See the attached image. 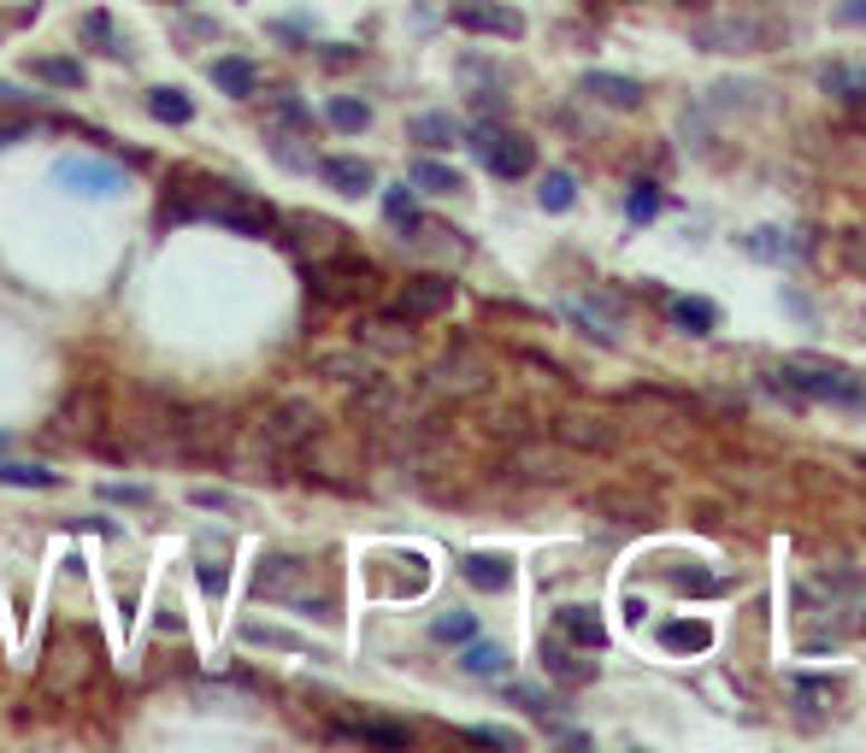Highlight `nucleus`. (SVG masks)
Instances as JSON below:
<instances>
[{
	"label": "nucleus",
	"mask_w": 866,
	"mask_h": 753,
	"mask_svg": "<svg viewBox=\"0 0 866 753\" xmlns=\"http://www.w3.org/2000/svg\"><path fill=\"white\" fill-rule=\"evenodd\" d=\"M460 571H466L471 589H484V595H502L507 583H513V565H507L502 554H466Z\"/></svg>",
	"instance_id": "nucleus-17"
},
{
	"label": "nucleus",
	"mask_w": 866,
	"mask_h": 753,
	"mask_svg": "<svg viewBox=\"0 0 866 753\" xmlns=\"http://www.w3.org/2000/svg\"><path fill=\"white\" fill-rule=\"evenodd\" d=\"M100 418H107V401H100V389H71L66 401L53 412V430L71 436V442H95Z\"/></svg>",
	"instance_id": "nucleus-10"
},
{
	"label": "nucleus",
	"mask_w": 866,
	"mask_h": 753,
	"mask_svg": "<svg viewBox=\"0 0 866 753\" xmlns=\"http://www.w3.org/2000/svg\"><path fill=\"white\" fill-rule=\"evenodd\" d=\"M471 154H478L495 177H531V165H536V148L519 136V130H502V124H478L471 130Z\"/></svg>",
	"instance_id": "nucleus-5"
},
{
	"label": "nucleus",
	"mask_w": 866,
	"mask_h": 753,
	"mask_svg": "<svg viewBox=\"0 0 866 753\" xmlns=\"http://www.w3.org/2000/svg\"><path fill=\"white\" fill-rule=\"evenodd\" d=\"M466 742H484V747H519V736L513 730H489V724H471Z\"/></svg>",
	"instance_id": "nucleus-41"
},
{
	"label": "nucleus",
	"mask_w": 866,
	"mask_h": 753,
	"mask_svg": "<svg viewBox=\"0 0 866 753\" xmlns=\"http://www.w3.org/2000/svg\"><path fill=\"white\" fill-rule=\"evenodd\" d=\"M672 589H695V595H713L719 577H701V571H672Z\"/></svg>",
	"instance_id": "nucleus-43"
},
{
	"label": "nucleus",
	"mask_w": 866,
	"mask_h": 753,
	"mask_svg": "<svg viewBox=\"0 0 866 753\" xmlns=\"http://www.w3.org/2000/svg\"><path fill=\"white\" fill-rule=\"evenodd\" d=\"M660 647H672V654H708V647H713V624L666 618V624H660Z\"/></svg>",
	"instance_id": "nucleus-15"
},
{
	"label": "nucleus",
	"mask_w": 866,
	"mask_h": 753,
	"mask_svg": "<svg viewBox=\"0 0 866 753\" xmlns=\"http://www.w3.org/2000/svg\"><path fill=\"white\" fill-rule=\"evenodd\" d=\"M772 376H784V383L796 394H808V401L866 412V371H843V365H825V360H784Z\"/></svg>",
	"instance_id": "nucleus-1"
},
{
	"label": "nucleus",
	"mask_w": 866,
	"mask_h": 753,
	"mask_svg": "<svg viewBox=\"0 0 866 753\" xmlns=\"http://www.w3.org/2000/svg\"><path fill=\"white\" fill-rule=\"evenodd\" d=\"M543 206H548V213H566V206H572V177H566V172H548V183H543Z\"/></svg>",
	"instance_id": "nucleus-39"
},
{
	"label": "nucleus",
	"mask_w": 866,
	"mask_h": 753,
	"mask_svg": "<svg viewBox=\"0 0 866 753\" xmlns=\"http://www.w3.org/2000/svg\"><path fill=\"white\" fill-rule=\"evenodd\" d=\"M825 89L831 95H843V100H866V71H825Z\"/></svg>",
	"instance_id": "nucleus-35"
},
{
	"label": "nucleus",
	"mask_w": 866,
	"mask_h": 753,
	"mask_svg": "<svg viewBox=\"0 0 866 753\" xmlns=\"http://www.w3.org/2000/svg\"><path fill=\"white\" fill-rule=\"evenodd\" d=\"M561 636H566V642H577V647H590V654H595V647L607 642L602 618H595L590 606H566V613H561Z\"/></svg>",
	"instance_id": "nucleus-20"
},
{
	"label": "nucleus",
	"mask_w": 866,
	"mask_h": 753,
	"mask_svg": "<svg viewBox=\"0 0 866 753\" xmlns=\"http://www.w3.org/2000/svg\"><path fill=\"white\" fill-rule=\"evenodd\" d=\"M25 100H30L25 89H12V82H0V107H25Z\"/></svg>",
	"instance_id": "nucleus-48"
},
{
	"label": "nucleus",
	"mask_w": 866,
	"mask_h": 753,
	"mask_svg": "<svg viewBox=\"0 0 866 753\" xmlns=\"http://www.w3.org/2000/svg\"><path fill=\"white\" fill-rule=\"evenodd\" d=\"M412 188H425V195H454L460 188V172L442 159H412Z\"/></svg>",
	"instance_id": "nucleus-23"
},
{
	"label": "nucleus",
	"mask_w": 866,
	"mask_h": 753,
	"mask_svg": "<svg viewBox=\"0 0 866 753\" xmlns=\"http://www.w3.org/2000/svg\"><path fill=\"white\" fill-rule=\"evenodd\" d=\"M543 659H548V672L561 677V683H590V677H595V665H577V659L566 654L561 642H554V647H543Z\"/></svg>",
	"instance_id": "nucleus-32"
},
{
	"label": "nucleus",
	"mask_w": 866,
	"mask_h": 753,
	"mask_svg": "<svg viewBox=\"0 0 866 753\" xmlns=\"http://www.w3.org/2000/svg\"><path fill=\"white\" fill-rule=\"evenodd\" d=\"M330 742H360V747H407L412 736L401 724H378V718H342L330 724Z\"/></svg>",
	"instance_id": "nucleus-14"
},
{
	"label": "nucleus",
	"mask_w": 866,
	"mask_h": 753,
	"mask_svg": "<svg viewBox=\"0 0 866 753\" xmlns=\"http://www.w3.org/2000/svg\"><path fill=\"white\" fill-rule=\"evenodd\" d=\"M82 36H89V41H113V18L107 12H89V18H82Z\"/></svg>",
	"instance_id": "nucleus-45"
},
{
	"label": "nucleus",
	"mask_w": 866,
	"mask_h": 753,
	"mask_svg": "<svg viewBox=\"0 0 866 753\" xmlns=\"http://www.w3.org/2000/svg\"><path fill=\"white\" fill-rule=\"evenodd\" d=\"M360 342L378 348V353H412V319H401V312H383V319H360Z\"/></svg>",
	"instance_id": "nucleus-13"
},
{
	"label": "nucleus",
	"mask_w": 866,
	"mask_h": 753,
	"mask_svg": "<svg viewBox=\"0 0 866 753\" xmlns=\"http://www.w3.org/2000/svg\"><path fill=\"white\" fill-rule=\"evenodd\" d=\"M843 25H866V0H843Z\"/></svg>",
	"instance_id": "nucleus-47"
},
{
	"label": "nucleus",
	"mask_w": 866,
	"mask_h": 753,
	"mask_svg": "<svg viewBox=\"0 0 866 753\" xmlns=\"http://www.w3.org/2000/svg\"><path fill=\"white\" fill-rule=\"evenodd\" d=\"M454 118H442V113H419L412 118V141H425V148H454Z\"/></svg>",
	"instance_id": "nucleus-28"
},
{
	"label": "nucleus",
	"mask_w": 866,
	"mask_h": 753,
	"mask_svg": "<svg viewBox=\"0 0 866 753\" xmlns=\"http://www.w3.org/2000/svg\"><path fill=\"white\" fill-rule=\"evenodd\" d=\"M666 319H672L678 330H690V336H708V330L719 324V312H713L708 301H672V306H666Z\"/></svg>",
	"instance_id": "nucleus-25"
},
{
	"label": "nucleus",
	"mask_w": 866,
	"mask_h": 753,
	"mask_svg": "<svg viewBox=\"0 0 866 753\" xmlns=\"http://www.w3.org/2000/svg\"><path fill=\"white\" fill-rule=\"evenodd\" d=\"M554 442H561V448H584V453H607L613 430L602 424V418H590V412H561V418H554Z\"/></svg>",
	"instance_id": "nucleus-12"
},
{
	"label": "nucleus",
	"mask_w": 866,
	"mask_h": 753,
	"mask_svg": "<svg viewBox=\"0 0 866 753\" xmlns=\"http://www.w3.org/2000/svg\"><path fill=\"white\" fill-rule=\"evenodd\" d=\"M242 636H247V642H260V647H283V654H313V647H306L301 636H289V630H265V624H247Z\"/></svg>",
	"instance_id": "nucleus-34"
},
{
	"label": "nucleus",
	"mask_w": 866,
	"mask_h": 753,
	"mask_svg": "<svg viewBox=\"0 0 866 753\" xmlns=\"http://www.w3.org/2000/svg\"><path fill=\"white\" fill-rule=\"evenodd\" d=\"M100 500H113V507H154V495L136 483H100Z\"/></svg>",
	"instance_id": "nucleus-38"
},
{
	"label": "nucleus",
	"mask_w": 866,
	"mask_h": 753,
	"mask_svg": "<svg viewBox=\"0 0 866 753\" xmlns=\"http://www.w3.org/2000/svg\"><path fill=\"white\" fill-rule=\"evenodd\" d=\"M324 118L337 124V130L354 136V130H366V124H371V107H366V100H354V95H337V100L324 107Z\"/></svg>",
	"instance_id": "nucleus-29"
},
{
	"label": "nucleus",
	"mask_w": 866,
	"mask_h": 753,
	"mask_svg": "<svg viewBox=\"0 0 866 753\" xmlns=\"http://www.w3.org/2000/svg\"><path fill=\"white\" fill-rule=\"evenodd\" d=\"M843 260H849L855 277H866V229H855V236H843Z\"/></svg>",
	"instance_id": "nucleus-42"
},
{
	"label": "nucleus",
	"mask_w": 866,
	"mask_h": 753,
	"mask_svg": "<svg viewBox=\"0 0 866 753\" xmlns=\"http://www.w3.org/2000/svg\"><path fill=\"white\" fill-rule=\"evenodd\" d=\"M213 82H218L231 100H247V95L260 89V71L247 66V59H213Z\"/></svg>",
	"instance_id": "nucleus-19"
},
{
	"label": "nucleus",
	"mask_w": 866,
	"mask_h": 753,
	"mask_svg": "<svg viewBox=\"0 0 866 753\" xmlns=\"http://www.w3.org/2000/svg\"><path fill=\"white\" fill-rule=\"evenodd\" d=\"M0 483H12V489H59L66 477L48 471V466H30V459H18V466H7V459H0Z\"/></svg>",
	"instance_id": "nucleus-24"
},
{
	"label": "nucleus",
	"mask_w": 866,
	"mask_h": 753,
	"mask_svg": "<svg viewBox=\"0 0 866 753\" xmlns=\"http://www.w3.org/2000/svg\"><path fill=\"white\" fill-rule=\"evenodd\" d=\"M684 7H690V0H684Z\"/></svg>",
	"instance_id": "nucleus-49"
},
{
	"label": "nucleus",
	"mask_w": 866,
	"mask_h": 753,
	"mask_svg": "<svg viewBox=\"0 0 866 753\" xmlns=\"http://www.w3.org/2000/svg\"><path fill=\"white\" fill-rule=\"evenodd\" d=\"M201 218H213L224 229H236V236H278V213L254 195H242V188H224V183H206V201L195 206Z\"/></svg>",
	"instance_id": "nucleus-2"
},
{
	"label": "nucleus",
	"mask_w": 866,
	"mask_h": 753,
	"mask_svg": "<svg viewBox=\"0 0 866 753\" xmlns=\"http://www.w3.org/2000/svg\"><path fill=\"white\" fill-rule=\"evenodd\" d=\"M189 507H206V512H247V500L231 495V489H189Z\"/></svg>",
	"instance_id": "nucleus-33"
},
{
	"label": "nucleus",
	"mask_w": 866,
	"mask_h": 753,
	"mask_svg": "<svg viewBox=\"0 0 866 753\" xmlns=\"http://www.w3.org/2000/svg\"><path fill=\"white\" fill-rule=\"evenodd\" d=\"M254 595H272V600H301V613H313V618H337V600L306 595V559L265 554V559H260V571H254Z\"/></svg>",
	"instance_id": "nucleus-4"
},
{
	"label": "nucleus",
	"mask_w": 866,
	"mask_h": 753,
	"mask_svg": "<svg viewBox=\"0 0 866 753\" xmlns=\"http://www.w3.org/2000/svg\"><path fill=\"white\" fill-rule=\"evenodd\" d=\"M254 436H260V448L272 453V459L301 453L319 436V412L306 407V401H272V407L254 418Z\"/></svg>",
	"instance_id": "nucleus-3"
},
{
	"label": "nucleus",
	"mask_w": 866,
	"mask_h": 753,
	"mask_svg": "<svg viewBox=\"0 0 866 753\" xmlns=\"http://www.w3.org/2000/svg\"><path fill=\"white\" fill-rule=\"evenodd\" d=\"M595 512H619L625 525H636V518H649L643 500H631V495H595Z\"/></svg>",
	"instance_id": "nucleus-36"
},
{
	"label": "nucleus",
	"mask_w": 866,
	"mask_h": 753,
	"mask_svg": "<svg viewBox=\"0 0 866 753\" xmlns=\"http://www.w3.org/2000/svg\"><path fill=\"white\" fill-rule=\"evenodd\" d=\"M201 589L213 595V600H218L224 589H231V577H224V565H201Z\"/></svg>",
	"instance_id": "nucleus-44"
},
{
	"label": "nucleus",
	"mask_w": 866,
	"mask_h": 753,
	"mask_svg": "<svg viewBox=\"0 0 866 753\" xmlns=\"http://www.w3.org/2000/svg\"><path fill=\"white\" fill-rule=\"evenodd\" d=\"M148 113L159 124H189L195 118V100L183 95V89H172V82H159V89H148Z\"/></svg>",
	"instance_id": "nucleus-21"
},
{
	"label": "nucleus",
	"mask_w": 866,
	"mask_h": 753,
	"mask_svg": "<svg viewBox=\"0 0 866 753\" xmlns=\"http://www.w3.org/2000/svg\"><path fill=\"white\" fill-rule=\"evenodd\" d=\"M53 177L66 183L71 195H82V201H107V195L124 188V165H113V159H59Z\"/></svg>",
	"instance_id": "nucleus-8"
},
{
	"label": "nucleus",
	"mask_w": 866,
	"mask_h": 753,
	"mask_svg": "<svg viewBox=\"0 0 866 753\" xmlns=\"http://www.w3.org/2000/svg\"><path fill=\"white\" fill-rule=\"evenodd\" d=\"M324 376H330V383H366V376H378V371H371V360H360V353H319V360H313Z\"/></svg>",
	"instance_id": "nucleus-22"
},
{
	"label": "nucleus",
	"mask_w": 866,
	"mask_h": 753,
	"mask_svg": "<svg viewBox=\"0 0 866 753\" xmlns=\"http://www.w3.org/2000/svg\"><path fill=\"white\" fill-rule=\"evenodd\" d=\"M319 172H324V183H330V188H342V195H366V188L378 183L366 159H324Z\"/></svg>",
	"instance_id": "nucleus-18"
},
{
	"label": "nucleus",
	"mask_w": 866,
	"mask_h": 753,
	"mask_svg": "<svg viewBox=\"0 0 866 753\" xmlns=\"http://www.w3.org/2000/svg\"><path fill=\"white\" fill-rule=\"evenodd\" d=\"M507 695L519 701L525 713H548V706H554V701H543V695H536V688H525V683H519V688H507Z\"/></svg>",
	"instance_id": "nucleus-46"
},
{
	"label": "nucleus",
	"mask_w": 866,
	"mask_h": 753,
	"mask_svg": "<svg viewBox=\"0 0 866 753\" xmlns=\"http://www.w3.org/2000/svg\"><path fill=\"white\" fill-rule=\"evenodd\" d=\"M425 389L430 394H454V401H471V394L489 389V365L471 360V353H448V360H437L425 371Z\"/></svg>",
	"instance_id": "nucleus-7"
},
{
	"label": "nucleus",
	"mask_w": 866,
	"mask_h": 753,
	"mask_svg": "<svg viewBox=\"0 0 866 753\" xmlns=\"http://www.w3.org/2000/svg\"><path fill=\"white\" fill-rule=\"evenodd\" d=\"M460 665H466L471 677H502V672H507V654H502L495 642H471L466 654H460Z\"/></svg>",
	"instance_id": "nucleus-27"
},
{
	"label": "nucleus",
	"mask_w": 866,
	"mask_h": 753,
	"mask_svg": "<svg viewBox=\"0 0 866 753\" xmlns=\"http://www.w3.org/2000/svg\"><path fill=\"white\" fill-rule=\"evenodd\" d=\"M625 213H631L636 224H643V218H654V213H660V195H654V183H636V188H631Z\"/></svg>",
	"instance_id": "nucleus-40"
},
{
	"label": "nucleus",
	"mask_w": 866,
	"mask_h": 753,
	"mask_svg": "<svg viewBox=\"0 0 866 753\" xmlns=\"http://www.w3.org/2000/svg\"><path fill=\"white\" fill-rule=\"evenodd\" d=\"M448 306H454V283L448 277H412L389 312H401V319L419 324V319H437V312H448Z\"/></svg>",
	"instance_id": "nucleus-11"
},
{
	"label": "nucleus",
	"mask_w": 866,
	"mask_h": 753,
	"mask_svg": "<svg viewBox=\"0 0 866 753\" xmlns=\"http://www.w3.org/2000/svg\"><path fill=\"white\" fill-rule=\"evenodd\" d=\"M95 672V654H89V642H77V636H48V665H41V683L53 688V695H71V688Z\"/></svg>",
	"instance_id": "nucleus-6"
},
{
	"label": "nucleus",
	"mask_w": 866,
	"mask_h": 753,
	"mask_svg": "<svg viewBox=\"0 0 866 753\" xmlns=\"http://www.w3.org/2000/svg\"><path fill=\"white\" fill-rule=\"evenodd\" d=\"M584 95H595L602 107H619V113L643 107V89H636L631 77H607V71H590V77H584Z\"/></svg>",
	"instance_id": "nucleus-16"
},
{
	"label": "nucleus",
	"mask_w": 866,
	"mask_h": 753,
	"mask_svg": "<svg viewBox=\"0 0 866 753\" xmlns=\"http://www.w3.org/2000/svg\"><path fill=\"white\" fill-rule=\"evenodd\" d=\"M454 25L471 30V36H525V18L502 7V0H454Z\"/></svg>",
	"instance_id": "nucleus-9"
},
{
	"label": "nucleus",
	"mask_w": 866,
	"mask_h": 753,
	"mask_svg": "<svg viewBox=\"0 0 866 753\" xmlns=\"http://www.w3.org/2000/svg\"><path fill=\"white\" fill-rule=\"evenodd\" d=\"M383 218L396 224V229H407V236H412V229H425L419 224V206H412L407 188H389V195H383Z\"/></svg>",
	"instance_id": "nucleus-31"
},
{
	"label": "nucleus",
	"mask_w": 866,
	"mask_h": 753,
	"mask_svg": "<svg viewBox=\"0 0 866 753\" xmlns=\"http://www.w3.org/2000/svg\"><path fill=\"white\" fill-rule=\"evenodd\" d=\"M471 636H478V618H471V613L437 618V642H471Z\"/></svg>",
	"instance_id": "nucleus-37"
},
{
	"label": "nucleus",
	"mask_w": 866,
	"mask_h": 753,
	"mask_svg": "<svg viewBox=\"0 0 866 753\" xmlns=\"http://www.w3.org/2000/svg\"><path fill=\"white\" fill-rule=\"evenodd\" d=\"M513 466L531 471V477H561V471H566V459L554 453V448H543V442H525L519 453H513Z\"/></svg>",
	"instance_id": "nucleus-26"
},
{
	"label": "nucleus",
	"mask_w": 866,
	"mask_h": 753,
	"mask_svg": "<svg viewBox=\"0 0 866 753\" xmlns=\"http://www.w3.org/2000/svg\"><path fill=\"white\" fill-rule=\"evenodd\" d=\"M30 71L41 82H53V89H82V66H77V59H30Z\"/></svg>",
	"instance_id": "nucleus-30"
}]
</instances>
